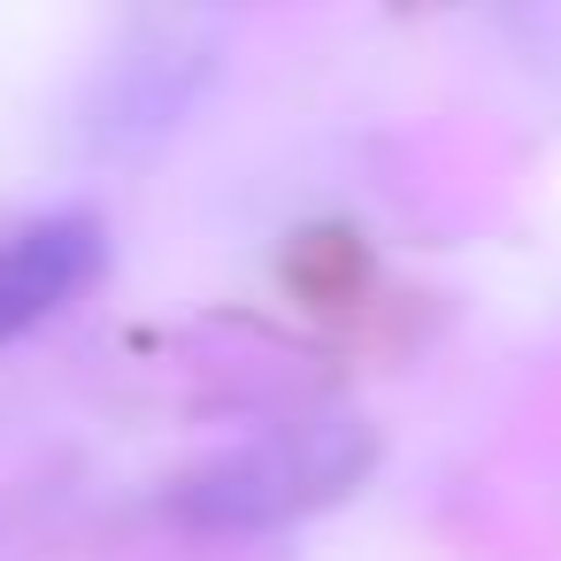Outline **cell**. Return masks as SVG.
Here are the masks:
<instances>
[{
  "instance_id": "2",
  "label": "cell",
  "mask_w": 561,
  "mask_h": 561,
  "mask_svg": "<svg viewBox=\"0 0 561 561\" xmlns=\"http://www.w3.org/2000/svg\"><path fill=\"white\" fill-rule=\"evenodd\" d=\"M354 469H362V454L339 461L331 438L316 431V438H293V446H277V454H247V461L201 477V500H193V507L216 515V523H262V515H293V507L339 492Z\"/></svg>"
},
{
  "instance_id": "1",
  "label": "cell",
  "mask_w": 561,
  "mask_h": 561,
  "mask_svg": "<svg viewBox=\"0 0 561 561\" xmlns=\"http://www.w3.org/2000/svg\"><path fill=\"white\" fill-rule=\"evenodd\" d=\"M101 277V224L93 216H39L0 239V339H16L70 308Z\"/></svg>"
}]
</instances>
